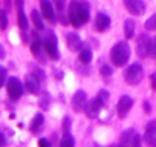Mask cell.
Wrapping results in <instances>:
<instances>
[{"mask_svg":"<svg viewBox=\"0 0 156 147\" xmlns=\"http://www.w3.org/2000/svg\"><path fill=\"white\" fill-rule=\"evenodd\" d=\"M67 17L72 26L80 28L84 23L89 22L90 19V6L86 2H78V0H73L69 5V11H67Z\"/></svg>","mask_w":156,"mask_h":147,"instance_id":"6da1fadb","label":"cell"},{"mask_svg":"<svg viewBox=\"0 0 156 147\" xmlns=\"http://www.w3.org/2000/svg\"><path fill=\"white\" fill-rule=\"evenodd\" d=\"M129 58H130V46L127 41H118L116 45H113V48L110 49V60L113 66L122 67L124 64H127Z\"/></svg>","mask_w":156,"mask_h":147,"instance_id":"7a4b0ae2","label":"cell"},{"mask_svg":"<svg viewBox=\"0 0 156 147\" xmlns=\"http://www.w3.org/2000/svg\"><path fill=\"white\" fill-rule=\"evenodd\" d=\"M151 46H153V38L148 34H141L136 40V54L139 58H147L151 57Z\"/></svg>","mask_w":156,"mask_h":147,"instance_id":"3957f363","label":"cell"},{"mask_svg":"<svg viewBox=\"0 0 156 147\" xmlns=\"http://www.w3.org/2000/svg\"><path fill=\"white\" fill-rule=\"evenodd\" d=\"M142 77H144V69H142V66L138 64V63L130 64V66L126 69V72H124V80H126L129 84H132V86L141 83Z\"/></svg>","mask_w":156,"mask_h":147,"instance_id":"277c9868","label":"cell"},{"mask_svg":"<svg viewBox=\"0 0 156 147\" xmlns=\"http://www.w3.org/2000/svg\"><path fill=\"white\" fill-rule=\"evenodd\" d=\"M43 48L46 49V52H48V55L51 57V58H54V60H57L58 58V45H57V37H55V34L51 31V32H48L46 35H44V38H43Z\"/></svg>","mask_w":156,"mask_h":147,"instance_id":"5b68a950","label":"cell"},{"mask_svg":"<svg viewBox=\"0 0 156 147\" xmlns=\"http://www.w3.org/2000/svg\"><path fill=\"white\" fill-rule=\"evenodd\" d=\"M6 91H8V95H9V98L11 100H19L22 95H23V84H22V81L19 80V78H16V77H11V78H8V81H6Z\"/></svg>","mask_w":156,"mask_h":147,"instance_id":"8992f818","label":"cell"},{"mask_svg":"<svg viewBox=\"0 0 156 147\" xmlns=\"http://www.w3.org/2000/svg\"><path fill=\"white\" fill-rule=\"evenodd\" d=\"M104 104H106V101H104V100H101V98L97 95L95 98H92V100H89V101H87L84 112H86V115H87L89 118H97V117H98V113L101 112V109L104 107Z\"/></svg>","mask_w":156,"mask_h":147,"instance_id":"52a82bcc","label":"cell"},{"mask_svg":"<svg viewBox=\"0 0 156 147\" xmlns=\"http://www.w3.org/2000/svg\"><path fill=\"white\" fill-rule=\"evenodd\" d=\"M119 144L121 145H135V147H138L141 144V139H139V135L136 133L135 129H127L121 133Z\"/></svg>","mask_w":156,"mask_h":147,"instance_id":"ba28073f","label":"cell"},{"mask_svg":"<svg viewBox=\"0 0 156 147\" xmlns=\"http://www.w3.org/2000/svg\"><path fill=\"white\" fill-rule=\"evenodd\" d=\"M132 106H133V100H132V97H129V95H122V97L119 98L118 104H116L118 117H119V118H126V117L129 115Z\"/></svg>","mask_w":156,"mask_h":147,"instance_id":"9c48e42d","label":"cell"},{"mask_svg":"<svg viewBox=\"0 0 156 147\" xmlns=\"http://www.w3.org/2000/svg\"><path fill=\"white\" fill-rule=\"evenodd\" d=\"M87 95L84 91H76L72 97V107L75 112H83L86 109V104H87Z\"/></svg>","mask_w":156,"mask_h":147,"instance_id":"30bf717a","label":"cell"},{"mask_svg":"<svg viewBox=\"0 0 156 147\" xmlns=\"http://www.w3.org/2000/svg\"><path fill=\"white\" fill-rule=\"evenodd\" d=\"M124 5L132 16H142L145 13V2L144 0H124Z\"/></svg>","mask_w":156,"mask_h":147,"instance_id":"8fae6325","label":"cell"},{"mask_svg":"<svg viewBox=\"0 0 156 147\" xmlns=\"http://www.w3.org/2000/svg\"><path fill=\"white\" fill-rule=\"evenodd\" d=\"M144 141L150 145H156V121L154 120L147 123L145 132H144Z\"/></svg>","mask_w":156,"mask_h":147,"instance_id":"7c38bea8","label":"cell"},{"mask_svg":"<svg viewBox=\"0 0 156 147\" xmlns=\"http://www.w3.org/2000/svg\"><path fill=\"white\" fill-rule=\"evenodd\" d=\"M40 8H41V14L46 20H49L51 23L55 22V11L52 6L51 0H40Z\"/></svg>","mask_w":156,"mask_h":147,"instance_id":"4fadbf2b","label":"cell"},{"mask_svg":"<svg viewBox=\"0 0 156 147\" xmlns=\"http://www.w3.org/2000/svg\"><path fill=\"white\" fill-rule=\"evenodd\" d=\"M110 25H112V20H110V17L107 14H104V13H98L97 14V19H95V29L97 31L104 32V31H107L110 28Z\"/></svg>","mask_w":156,"mask_h":147,"instance_id":"5bb4252c","label":"cell"},{"mask_svg":"<svg viewBox=\"0 0 156 147\" xmlns=\"http://www.w3.org/2000/svg\"><path fill=\"white\" fill-rule=\"evenodd\" d=\"M40 84H41V81L34 75V74H29V75L26 77V81H25V88H26V91L29 92V94H34V95H37L38 92H40Z\"/></svg>","mask_w":156,"mask_h":147,"instance_id":"9a60e30c","label":"cell"},{"mask_svg":"<svg viewBox=\"0 0 156 147\" xmlns=\"http://www.w3.org/2000/svg\"><path fill=\"white\" fill-rule=\"evenodd\" d=\"M66 41H67V48L70 51H80L84 46L81 38H80V35H78L76 32H69L66 35Z\"/></svg>","mask_w":156,"mask_h":147,"instance_id":"2e32d148","label":"cell"},{"mask_svg":"<svg viewBox=\"0 0 156 147\" xmlns=\"http://www.w3.org/2000/svg\"><path fill=\"white\" fill-rule=\"evenodd\" d=\"M16 2V8H17V19H19V26L22 29H26L28 28V19L25 16V11H23V3L25 0H14Z\"/></svg>","mask_w":156,"mask_h":147,"instance_id":"e0dca14e","label":"cell"},{"mask_svg":"<svg viewBox=\"0 0 156 147\" xmlns=\"http://www.w3.org/2000/svg\"><path fill=\"white\" fill-rule=\"evenodd\" d=\"M78 58H80V61L83 64H89L92 61V49L87 48L86 45L80 49V55H78Z\"/></svg>","mask_w":156,"mask_h":147,"instance_id":"ac0fdd59","label":"cell"},{"mask_svg":"<svg viewBox=\"0 0 156 147\" xmlns=\"http://www.w3.org/2000/svg\"><path fill=\"white\" fill-rule=\"evenodd\" d=\"M135 29H136L135 20L127 19L124 22V35H126V38H133L135 37Z\"/></svg>","mask_w":156,"mask_h":147,"instance_id":"d6986e66","label":"cell"},{"mask_svg":"<svg viewBox=\"0 0 156 147\" xmlns=\"http://www.w3.org/2000/svg\"><path fill=\"white\" fill-rule=\"evenodd\" d=\"M31 19H32V22H34L37 29H43L44 28V25H43V14H40L37 9H34L31 13Z\"/></svg>","mask_w":156,"mask_h":147,"instance_id":"ffe728a7","label":"cell"},{"mask_svg":"<svg viewBox=\"0 0 156 147\" xmlns=\"http://www.w3.org/2000/svg\"><path fill=\"white\" fill-rule=\"evenodd\" d=\"M43 121H44V118H43V115L41 113H37L34 118H32V123H31V132H37V130H40V127L43 126Z\"/></svg>","mask_w":156,"mask_h":147,"instance_id":"44dd1931","label":"cell"},{"mask_svg":"<svg viewBox=\"0 0 156 147\" xmlns=\"http://www.w3.org/2000/svg\"><path fill=\"white\" fill-rule=\"evenodd\" d=\"M41 45H43V41L38 38V35L35 37V40L31 43V51H32V54L34 55H38L40 52H41Z\"/></svg>","mask_w":156,"mask_h":147,"instance_id":"7402d4cb","label":"cell"},{"mask_svg":"<svg viewBox=\"0 0 156 147\" xmlns=\"http://www.w3.org/2000/svg\"><path fill=\"white\" fill-rule=\"evenodd\" d=\"M147 31H156V14H153L151 17L147 19V22L144 23Z\"/></svg>","mask_w":156,"mask_h":147,"instance_id":"603a6c76","label":"cell"},{"mask_svg":"<svg viewBox=\"0 0 156 147\" xmlns=\"http://www.w3.org/2000/svg\"><path fill=\"white\" fill-rule=\"evenodd\" d=\"M51 103V95L48 92H41V98H40V107L41 109H48Z\"/></svg>","mask_w":156,"mask_h":147,"instance_id":"cb8c5ba5","label":"cell"},{"mask_svg":"<svg viewBox=\"0 0 156 147\" xmlns=\"http://www.w3.org/2000/svg\"><path fill=\"white\" fill-rule=\"evenodd\" d=\"M60 145L61 147H70V145H73V138L70 136V133H64V136L60 141Z\"/></svg>","mask_w":156,"mask_h":147,"instance_id":"d4e9b609","label":"cell"},{"mask_svg":"<svg viewBox=\"0 0 156 147\" xmlns=\"http://www.w3.org/2000/svg\"><path fill=\"white\" fill-rule=\"evenodd\" d=\"M101 74H103L104 77H110L112 74H113L112 66H110V64H103V66H101Z\"/></svg>","mask_w":156,"mask_h":147,"instance_id":"484cf974","label":"cell"},{"mask_svg":"<svg viewBox=\"0 0 156 147\" xmlns=\"http://www.w3.org/2000/svg\"><path fill=\"white\" fill-rule=\"evenodd\" d=\"M31 74H34V75H35V77H37V78H38L41 83H43V81H44V78H46V77H44V72H43L41 69H38V67H35V69H34Z\"/></svg>","mask_w":156,"mask_h":147,"instance_id":"4316f807","label":"cell"},{"mask_svg":"<svg viewBox=\"0 0 156 147\" xmlns=\"http://www.w3.org/2000/svg\"><path fill=\"white\" fill-rule=\"evenodd\" d=\"M0 16H2V31H5V29H6V26H8V17H6V11H2V13H0Z\"/></svg>","mask_w":156,"mask_h":147,"instance_id":"83f0119b","label":"cell"},{"mask_svg":"<svg viewBox=\"0 0 156 147\" xmlns=\"http://www.w3.org/2000/svg\"><path fill=\"white\" fill-rule=\"evenodd\" d=\"M0 72H2V86H6V81H8V78H6V75H8V72H6V67H5V66H2V69H0Z\"/></svg>","mask_w":156,"mask_h":147,"instance_id":"f1b7e54d","label":"cell"},{"mask_svg":"<svg viewBox=\"0 0 156 147\" xmlns=\"http://www.w3.org/2000/svg\"><path fill=\"white\" fill-rule=\"evenodd\" d=\"M54 5H55V8L58 11H63V8L66 5V0H54Z\"/></svg>","mask_w":156,"mask_h":147,"instance_id":"f546056e","label":"cell"},{"mask_svg":"<svg viewBox=\"0 0 156 147\" xmlns=\"http://www.w3.org/2000/svg\"><path fill=\"white\" fill-rule=\"evenodd\" d=\"M98 97H100L101 100H104V101L107 103V100H109V92L103 89V91H100V92H98Z\"/></svg>","mask_w":156,"mask_h":147,"instance_id":"4dcf8cb0","label":"cell"},{"mask_svg":"<svg viewBox=\"0 0 156 147\" xmlns=\"http://www.w3.org/2000/svg\"><path fill=\"white\" fill-rule=\"evenodd\" d=\"M69 127H70V118L66 117L64 118V133H69Z\"/></svg>","mask_w":156,"mask_h":147,"instance_id":"1f68e13d","label":"cell"},{"mask_svg":"<svg viewBox=\"0 0 156 147\" xmlns=\"http://www.w3.org/2000/svg\"><path fill=\"white\" fill-rule=\"evenodd\" d=\"M38 144H40L41 147H49V145H51V142H49L46 138H41V139L38 141Z\"/></svg>","mask_w":156,"mask_h":147,"instance_id":"d6a6232c","label":"cell"},{"mask_svg":"<svg viewBox=\"0 0 156 147\" xmlns=\"http://www.w3.org/2000/svg\"><path fill=\"white\" fill-rule=\"evenodd\" d=\"M150 78H151V86H153V89L156 91V74H153Z\"/></svg>","mask_w":156,"mask_h":147,"instance_id":"836d02e7","label":"cell"},{"mask_svg":"<svg viewBox=\"0 0 156 147\" xmlns=\"http://www.w3.org/2000/svg\"><path fill=\"white\" fill-rule=\"evenodd\" d=\"M144 110H145L147 113H148V112H151V106H150V103H147V101L144 103Z\"/></svg>","mask_w":156,"mask_h":147,"instance_id":"e575fe53","label":"cell"}]
</instances>
